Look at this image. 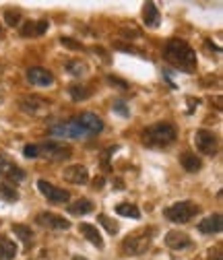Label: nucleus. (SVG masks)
Here are the masks:
<instances>
[{"instance_id": "obj_1", "label": "nucleus", "mask_w": 223, "mask_h": 260, "mask_svg": "<svg viewBox=\"0 0 223 260\" xmlns=\"http://www.w3.org/2000/svg\"><path fill=\"white\" fill-rule=\"evenodd\" d=\"M164 58L174 69L184 73H195L197 69V52L184 40H170L164 48Z\"/></svg>"}, {"instance_id": "obj_2", "label": "nucleus", "mask_w": 223, "mask_h": 260, "mask_svg": "<svg viewBox=\"0 0 223 260\" xmlns=\"http://www.w3.org/2000/svg\"><path fill=\"white\" fill-rule=\"evenodd\" d=\"M176 141V128L170 122H157L143 130V145L151 149H164Z\"/></svg>"}, {"instance_id": "obj_3", "label": "nucleus", "mask_w": 223, "mask_h": 260, "mask_svg": "<svg viewBox=\"0 0 223 260\" xmlns=\"http://www.w3.org/2000/svg\"><path fill=\"white\" fill-rule=\"evenodd\" d=\"M153 240V230H137L131 236H126V240L122 242V254L124 256H141L149 250Z\"/></svg>"}, {"instance_id": "obj_4", "label": "nucleus", "mask_w": 223, "mask_h": 260, "mask_svg": "<svg viewBox=\"0 0 223 260\" xmlns=\"http://www.w3.org/2000/svg\"><path fill=\"white\" fill-rule=\"evenodd\" d=\"M52 137H60V139H91V135L87 133V128L81 124L79 116L69 120V122H60L56 126L50 128Z\"/></svg>"}, {"instance_id": "obj_5", "label": "nucleus", "mask_w": 223, "mask_h": 260, "mask_svg": "<svg viewBox=\"0 0 223 260\" xmlns=\"http://www.w3.org/2000/svg\"><path fill=\"white\" fill-rule=\"evenodd\" d=\"M197 213H199V207H197L195 203H190V201L176 203V205H172V207H168V209L164 211V215H166L170 221H174V223H188Z\"/></svg>"}, {"instance_id": "obj_6", "label": "nucleus", "mask_w": 223, "mask_h": 260, "mask_svg": "<svg viewBox=\"0 0 223 260\" xmlns=\"http://www.w3.org/2000/svg\"><path fill=\"white\" fill-rule=\"evenodd\" d=\"M19 108H21V112H25L29 116H46L50 112V104L46 100H42V97H38V95L23 97V100L19 102Z\"/></svg>"}, {"instance_id": "obj_7", "label": "nucleus", "mask_w": 223, "mask_h": 260, "mask_svg": "<svg viewBox=\"0 0 223 260\" xmlns=\"http://www.w3.org/2000/svg\"><path fill=\"white\" fill-rule=\"evenodd\" d=\"M36 147H38V157H46V159H67L73 153L71 147H65L56 141H48V143H42Z\"/></svg>"}, {"instance_id": "obj_8", "label": "nucleus", "mask_w": 223, "mask_h": 260, "mask_svg": "<svg viewBox=\"0 0 223 260\" xmlns=\"http://www.w3.org/2000/svg\"><path fill=\"white\" fill-rule=\"evenodd\" d=\"M38 188L40 192L44 194V197L50 201V203H69L71 201V194L67 190H62V188H56L54 184L46 182V180H40L38 182Z\"/></svg>"}, {"instance_id": "obj_9", "label": "nucleus", "mask_w": 223, "mask_h": 260, "mask_svg": "<svg viewBox=\"0 0 223 260\" xmlns=\"http://www.w3.org/2000/svg\"><path fill=\"white\" fill-rule=\"evenodd\" d=\"M195 143H197V149L205 155L217 153V139L213 133H209V130H199L195 135Z\"/></svg>"}, {"instance_id": "obj_10", "label": "nucleus", "mask_w": 223, "mask_h": 260, "mask_svg": "<svg viewBox=\"0 0 223 260\" xmlns=\"http://www.w3.org/2000/svg\"><path fill=\"white\" fill-rule=\"evenodd\" d=\"M36 223H40L42 227H48V230H69L71 227V223L65 217H60L56 213H40L36 217Z\"/></svg>"}, {"instance_id": "obj_11", "label": "nucleus", "mask_w": 223, "mask_h": 260, "mask_svg": "<svg viewBox=\"0 0 223 260\" xmlns=\"http://www.w3.org/2000/svg\"><path fill=\"white\" fill-rule=\"evenodd\" d=\"M27 81L36 87H50V85H54V75L46 69L34 67V69L27 71Z\"/></svg>"}, {"instance_id": "obj_12", "label": "nucleus", "mask_w": 223, "mask_h": 260, "mask_svg": "<svg viewBox=\"0 0 223 260\" xmlns=\"http://www.w3.org/2000/svg\"><path fill=\"white\" fill-rule=\"evenodd\" d=\"M62 178H65L67 182H71V184L81 186V184H87L89 182V172H87L85 166L77 164V166H69L65 172H62Z\"/></svg>"}, {"instance_id": "obj_13", "label": "nucleus", "mask_w": 223, "mask_h": 260, "mask_svg": "<svg viewBox=\"0 0 223 260\" xmlns=\"http://www.w3.org/2000/svg\"><path fill=\"white\" fill-rule=\"evenodd\" d=\"M0 174L7 176L13 182H23L25 180V172L19 166H15L13 161H9L7 157H0Z\"/></svg>"}, {"instance_id": "obj_14", "label": "nucleus", "mask_w": 223, "mask_h": 260, "mask_svg": "<svg viewBox=\"0 0 223 260\" xmlns=\"http://www.w3.org/2000/svg\"><path fill=\"white\" fill-rule=\"evenodd\" d=\"M48 27H50L48 21H27L21 25V36L23 38H38V36L46 34Z\"/></svg>"}, {"instance_id": "obj_15", "label": "nucleus", "mask_w": 223, "mask_h": 260, "mask_svg": "<svg viewBox=\"0 0 223 260\" xmlns=\"http://www.w3.org/2000/svg\"><path fill=\"white\" fill-rule=\"evenodd\" d=\"M190 244V238L184 234V232H168L166 234V246L168 248H172V250H184V248H188Z\"/></svg>"}, {"instance_id": "obj_16", "label": "nucleus", "mask_w": 223, "mask_h": 260, "mask_svg": "<svg viewBox=\"0 0 223 260\" xmlns=\"http://www.w3.org/2000/svg\"><path fill=\"white\" fill-rule=\"evenodd\" d=\"M79 120H81V124L87 128V133L91 135V137H95V135H100L102 130H104V122L95 116V114H81L79 116Z\"/></svg>"}, {"instance_id": "obj_17", "label": "nucleus", "mask_w": 223, "mask_h": 260, "mask_svg": "<svg viewBox=\"0 0 223 260\" xmlns=\"http://www.w3.org/2000/svg\"><path fill=\"white\" fill-rule=\"evenodd\" d=\"M79 232L93 244V246H98L100 250L104 248V240H102V234L98 232V227H95V225H91V223H81L79 225Z\"/></svg>"}, {"instance_id": "obj_18", "label": "nucleus", "mask_w": 223, "mask_h": 260, "mask_svg": "<svg viewBox=\"0 0 223 260\" xmlns=\"http://www.w3.org/2000/svg\"><path fill=\"white\" fill-rule=\"evenodd\" d=\"M221 221H223L221 215H211V217H207V219H203L199 223V232L201 234H219L221 227H223Z\"/></svg>"}, {"instance_id": "obj_19", "label": "nucleus", "mask_w": 223, "mask_h": 260, "mask_svg": "<svg viewBox=\"0 0 223 260\" xmlns=\"http://www.w3.org/2000/svg\"><path fill=\"white\" fill-rule=\"evenodd\" d=\"M180 164H182V168H184L186 172H190V174H197V172L203 168V161H201L195 153H182V155H180Z\"/></svg>"}, {"instance_id": "obj_20", "label": "nucleus", "mask_w": 223, "mask_h": 260, "mask_svg": "<svg viewBox=\"0 0 223 260\" xmlns=\"http://www.w3.org/2000/svg\"><path fill=\"white\" fill-rule=\"evenodd\" d=\"M17 256V244L7 236H0V260H13Z\"/></svg>"}, {"instance_id": "obj_21", "label": "nucleus", "mask_w": 223, "mask_h": 260, "mask_svg": "<svg viewBox=\"0 0 223 260\" xmlns=\"http://www.w3.org/2000/svg\"><path fill=\"white\" fill-rule=\"evenodd\" d=\"M13 234L19 236V240L25 244L27 250L31 248V244H34V232H31V227H27V225H21V223L13 225Z\"/></svg>"}, {"instance_id": "obj_22", "label": "nucleus", "mask_w": 223, "mask_h": 260, "mask_svg": "<svg viewBox=\"0 0 223 260\" xmlns=\"http://www.w3.org/2000/svg\"><path fill=\"white\" fill-rule=\"evenodd\" d=\"M143 19H145V25L147 27H157L159 25V9L153 5V3H147L145 5V11H143Z\"/></svg>"}, {"instance_id": "obj_23", "label": "nucleus", "mask_w": 223, "mask_h": 260, "mask_svg": "<svg viewBox=\"0 0 223 260\" xmlns=\"http://www.w3.org/2000/svg\"><path fill=\"white\" fill-rule=\"evenodd\" d=\"M91 211H93V203H91L89 199H81V201H77V203H73V205L69 207V213L75 215V217L89 215Z\"/></svg>"}, {"instance_id": "obj_24", "label": "nucleus", "mask_w": 223, "mask_h": 260, "mask_svg": "<svg viewBox=\"0 0 223 260\" xmlns=\"http://www.w3.org/2000/svg\"><path fill=\"white\" fill-rule=\"evenodd\" d=\"M116 213L122 215V217H131V219H139V217H141L139 207H135V205H131V203H122V205H118V207H116Z\"/></svg>"}, {"instance_id": "obj_25", "label": "nucleus", "mask_w": 223, "mask_h": 260, "mask_svg": "<svg viewBox=\"0 0 223 260\" xmlns=\"http://www.w3.org/2000/svg\"><path fill=\"white\" fill-rule=\"evenodd\" d=\"M69 93H71V97L75 102H83V100H87V97L91 95V91L87 87H83V85H71Z\"/></svg>"}, {"instance_id": "obj_26", "label": "nucleus", "mask_w": 223, "mask_h": 260, "mask_svg": "<svg viewBox=\"0 0 223 260\" xmlns=\"http://www.w3.org/2000/svg\"><path fill=\"white\" fill-rule=\"evenodd\" d=\"M0 199H3V201H9V203H15V201L19 199V194H17V190H13L11 186L0 184Z\"/></svg>"}, {"instance_id": "obj_27", "label": "nucleus", "mask_w": 223, "mask_h": 260, "mask_svg": "<svg viewBox=\"0 0 223 260\" xmlns=\"http://www.w3.org/2000/svg\"><path fill=\"white\" fill-rule=\"evenodd\" d=\"M67 71H69L71 75H75V77H81V75L87 71V67H85L81 60H71V62L67 64Z\"/></svg>"}, {"instance_id": "obj_28", "label": "nucleus", "mask_w": 223, "mask_h": 260, "mask_svg": "<svg viewBox=\"0 0 223 260\" xmlns=\"http://www.w3.org/2000/svg\"><path fill=\"white\" fill-rule=\"evenodd\" d=\"M98 221L106 227V230H108V234H112V236H116L118 234V225L108 217V215H98Z\"/></svg>"}, {"instance_id": "obj_29", "label": "nucleus", "mask_w": 223, "mask_h": 260, "mask_svg": "<svg viewBox=\"0 0 223 260\" xmlns=\"http://www.w3.org/2000/svg\"><path fill=\"white\" fill-rule=\"evenodd\" d=\"M5 19H7V25H19V21H21V15L17 13V11H7V15H5Z\"/></svg>"}, {"instance_id": "obj_30", "label": "nucleus", "mask_w": 223, "mask_h": 260, "mask_svg": "<svg viewBox=\"0 0 223 260\" xmlns=\"http://www.w3.org/2000/svg\"><path fill=\"white\" fill-rule=\"evenodd\" d=\"M60 42H62V46H69L73 50H83V46L81 44H75V40H71V38H62Z\"/></svg>"}, {"instance_id": "obj_31", "label": "nucleus", "mask_w": 223, "mask_h": 260, "mask_svg": "<svg viewBox=\"0 0 223 260\" xmlns=\"http://www.w3.org/2000/svg\"><path fill=\"white\" fill-rule=\"evenodd\" d=\"M114 110H116L118 114H122V116H129V110L124 108V102H116V104H114Z\"/></svg>"}, {"instance_id": "obj_32", "label": "nucleus", "mask_w": 223, "mask_h": 260, "mask_svg": "<svg viewBox=\"0 0 223 260\" xmlns=\"http://www.w3.org/2000/svg\"><path fill=\"white\" fill-rule=\"evenodd\" d=\"M93 186H95V188H102V186H104V178H98V180L93 182Z\"/></svg>"}, {"instance_id": "obj_33", "label": "nucleus", "mask_w": 223, "mask_h": 260, "mask_svg": "<svg viewBox=\"0 0 223 260\" xmlns=\"http://www.w3.org/2000/svg\"><path fill=\"white\" fill-rule=\"evenodd\" d=\"M209 260H221V256H213V254H211V258H209Z\"/></svg>"}]
</instances>
